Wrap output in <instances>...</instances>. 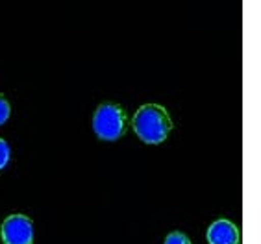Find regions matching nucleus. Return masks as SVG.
<instances>
[{
  "label": "nucleus",
  "mask_w": 261,
  "mask_h": 244,
  "mask_svg": "<svg viewBox=\"0 0 261 244\" xmlns=\"http://www.w3.org/2000/svg\"><path fill=\"white\" fill-rule=\"evenodd\" d=\"M172 128L171 117L165 107L158 104L141 105L134 115V131L146 145H160L169 137Z\"/></svg>",
  "instance_id": "f257e3e1"
},
{
  "label": "nucleus",
  "mask_w": 261,
  "mask_h": 244,
  "mask_svg": "<svg viewBox=\"0 0 261 244\" xmlns=\"http://www.w3.org/2000/svg\"><path fill=\"white\" fill-rule=\"evenodd\" d=\"M93 131L102 141H117L126 131V115L115 104H102L93 117Z\"/></svg>",
  "instance_id": "f03ea898"
},
{
  "label": "nucleus",
  "mask_w": 261,
  "mask_h": 244,
  "mask_svg": "<svg viewBox=\"0 0 261 244\" xmlns=\"http://www.w3.org/2000/svg\"><path fill=\"white\" fill-rule=\"evenodd\" d=\"M4 244H32L34 242V224L24 214H10L2 222L0 229Z\"/></svg>",
  "instance_id": "7ed1b4c3"
},
{
  "label": "nucleus",
  "mask_w": 261,
  "mask_h": 244,
  "mask_svg": "<svg viewBox=\"0 0 261 244\" xmlns=\"http://www.w3.org/2000/svg\"><path fill=\"white\" fill-rule=\"evenodd\" d=\"M210 244H239V229L230 220H215L207 228Z\"/></svg>",
  "instance_id": "20e7f679"
},
{
  "label": "nucleus",
  "mask_w": 261,
  "mask_h": 244,
  "mask_svg": "<svg viewBox=\"0 0 261 244\" xmlns=\"http://www.w3.org/2000/svg\"><path fill=\"white\" fill-rule=\"evenodd\" d=\"M165 244H191L189 237L186 233H180V231H172V233L167 235Z\"/></svg>",
  "instance_id": "39448f33"
},
{
  "label": "nucleus",
  "mask_w": 261,
  "mask_h": 244,
  "mask_svg": "<svg viewBox=\"0 0 261 244\" xmlns=\"http://www.w3.org/2000/svg\"><path fill=\"white\" fill-rule=\"evenodd\" d=\"M10 163V145L4 139H0V170Z\"/></svg>",
  "instance_id": "423d86ee"
},
{
  "label": "nucleus",
  "mask_w": 261,
  "mask_h": 244,
  "mask_svg": "<svg viewBox=\"0 0 261 244\" xmlns=\"http://www.w3.org/2000/svg\"><path fill=\"white\" fill-rule=\"evenodd\" d=\"M10 113H11V107H10V104H8V100L0 95V126L10 119Z\"/></svg>",
  "instance_id": "0eeeda50"
}]
</instances>
